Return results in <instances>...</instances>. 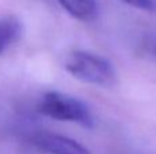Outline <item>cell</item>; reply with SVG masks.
I'll list each match as a JSON object with an SVG mask.
<instances>
[{
  "label": "cell",
  "mask_w": 156,
  "mask_h": 154,
  "mask_svg": "<svg viewBox=\"0 0 156 154\" xmlns=\"http://www.w3.org/2000/svg\"><path fill=\"white\" fill-rule=\"evenodd\" d=\"M65 68L78 81L97 86H114L118 79L110 60L86 51L71 52L65 62Z\"/></svg>",
  "instance_id": "1"
},
{
  "label": "cell",
  "mask_w": 156,
  "mask_h": 154,
  "mask_svg": "<svg viewBox=\"0 0 156 154\" xmlns=\"http://www.w3.org/2000/svg\"><path fill=\"white\" fill-rule=\"evenodd\" d=\"M40 113L59 122L77 123L86 128L93 127V116L83 101L60 92H47L37 105Z\"/></svg>",
  "instance_id": "2"
},
{
  "label": "cell",
  "mask_w": 156,
  "mask_h": 154,
  "mask_svg": "<svg viewBox=\"0 0 156 154\" xmlns=\"http://www.w3.org/2000/svg\"><path fill=\"white\" fill-rule=\"evenodd\" d=\"M32 143L45 154H90L78 141L49 131H38L32 135Z\"/></svg>",
  "instance_id": "3"
},
{
  "label": "cell",
  "mask_w": 156,
  "mask_h": 154,
  "mask_svg": "<svg viewBox=\"0 0 156 154\" xmlns=\"http://www.w3.org/2000/svg\"><path fill=\"white\" fill-rule=\"evenodd\" d=\"M23 34V25L15 15L0 16V56L7 53L19 42Z\"/></svg>",
  "instance_id": "4"
},
{
  "label": "cell",
  "mask_w": 156,
  "mask_h": 154,
  "mask_svg": "<svg viewBox=\"0 0 156 154\" xmlns=\"http://www.w3.org/2000/svg\"><path fill=\"white\" fill-rule=\"evenodd\" d=\"M60 7L81 22H92L99 15L97 0H56Z\"/></svg>",
  "instance_id": "5"
},
{
  "label": "cell",
  "mask_w": 156,
  "mask_h": 154,
  "mask_svg": "<svg viewBox=\"0 0 156 154\" xmlns=\"http://www.w3.org/2000/svg\"><path fill=\"white\" fill-rule=\"evenodd\" d=\"M126 4L147 12H156V0H122Z\"/></svg>",
  "instance_id": "6"
},
{
  "label": "cell",
  "mask_w": 156,
  "mask_h": 154,
  "mask_svg": "<svg viewBox=\"0 0 156 154\" xmlns=\"http://www.w3.org/2000/svg\"><path fill=\"white\" fill-rule=\"evenodd\" d=\"M149 52H151V55L156 59V37L151 41V44H149Z\"/></svg>",
  "instance_id": "7"
}]
</instances>
